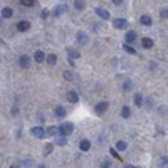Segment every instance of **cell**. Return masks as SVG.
<instances>
[{"label": "cell", "mask_w": 168, "mask_h": 168, "mask_svg": "<svg viewBox=\"0 0 168 168\" xmlns=\"http://www.w3.org/2000/svg\"><path fill=\"white\" fill-rule=\"evenodd\" d=\"M72 131H74L72 123H62L59 128H57V133H61V136H69Z\"/></svg>", "instance_id": "6da1fadb"}, {"label": "cell", "mask_w": 168, "mask_h": 168, "mask_svg": "<svg viewBox=\"0 0 168 168\" xmlns=\"http://www.w3.org/2000/svg\"><path fill=\"white\" fill-rule=\"evenodd\" d=\"M30 133H32L35 138H44V136H46V131H44V128H40V126H34V128L30 129Z\"/></svg>", "instance_id": "7a4b0ae2"}, {"label": "cell", "mask_w": 168, "mask_h": 168, "mask_svg": "<svg viewBox=\"0 0 168 168\" xmlns=\"http://www.w3.org/2000/svg\"><path fill=\"white\" fill-rule=\"evenodd\" d=\"M19 64L22 69H27V67H30V57L29 56H22L19 59Z\"/></svg>", "instance_id": "3957f363"}, {"label": "cell", "mask_w": 168, "mask_h": 168, "mask_svg": "<svg viewBox=\"0 0 168 168\" xmlns=\"http://www.w3.org/2000/svg\"><path fill=\"white\" fill-rule=\"evenodd\" d=\"M108 106H109V104L106 103V101H101V103H98V106H96V113H98V114H103V113L108 109Z\"/></svg>", "instance_id": "277c9868"}, {"label": "cell", "mask_w": 168, "mask_h": 168, "mask_svg": "<svg viewBox=\"0 0 168 168\" xmlns=\"http://www.w3.org/2000/svg\"><path fill=\"white\" fill-rule=\"evenodd\" d=\"M29 29H30V24L27 20H22V22L17 24V30H20V32H25V30H29Z\"/></svg>", "instance_id": "5b68a950"}, {"label": "cell", "mask_w": 168, "mask_h": 168, "mask_svg": "<svg viewBox=\"0 0 168 168\" xmlns=\"http://www.w3.org/2000/svg\"><path fill=\"white\" fill-rule=\"evenodd\" d=\"M96 14H98L99 17H101V19H109V12L106 9H103V7H98V9H96Z\"/></svg>", "instance_id": "8992f818"}, {"label": "cell", "mask_w": 168, "mask_h": 168, "mask_svg": "<svg viewBox=\"0 0 168 168\" xmlns=\"http://www.w3.org/2000/svg\"><path fill=\"white\" fill-rule=\"evenodd\" d=\"M113 24H114L116 29H124V27L128 25V22H126L124 19H116V20H113Z\"/></svg>", "instance_id": "52a82bcc"}, {"label": "cell", "mask_w": 168, "mask_h": 168, "mask_svg": "<svg viewBox=\"0 0 168 168\" xmlns=\"http://www.w3.org/2000/svg\"><path fill=\"white\" fill-rule=\"evenodd\" d=\"M67 99H69V103H78L79 101V96H78L76 91H69L67 93Z\"/></svg>", "instance_id": "ba28073f"}, {"label": "cell", "mask_w": 168, "mask_h": 168, "mask_svg": "<svg viewBox=\"0 0 168 168\" xmlns=\"http://www.w3.org/2000/svg\"><path fill=\"white\" fill-rule=\"evenodd\" d=\"M79 148L82 150V151H88V150L91 148V141H89V139H81Z\"/></svg>", "instance_id": "9c48e42d"}, {"label": "cell", "mask_w": 168, "mask_h": 168, "mask_svg": "<svg viewBox=\"0 0 168 168\" xmlns=\"http://www.w3.org/2000/svg\"><path fill=\"white\" fill-rule=\"evenodd\" d=\"M124 37H126V42H135V39H136V34H135L133 30H128Z\"/></svg>", "instance_id": "30bf717a"}, {"label": "cell", "mask_w": 168, "mask_h": 168, "mask_svg": "<svg viewBox=\"0 0 168 168\" xmlns=\"http://www.w3.org/2000/svg\"><path fill=\"white\" fill-rule=\"evenodd\" d=\"M139 24H143V25H151V17H150V15H141Z\"/></svg>", "instance_id": "8fae6325"}, {"label": "cell", "mask_w": 168, "mask_h": 168, "mask_svg": "<svg viewBox=\"0 0 168 168\" xmlns=\"http://www.w3.org/2000/svg\"><path fill=\"white\" fill-rule=\"evenodd\" d=\"M141 44H143V47H145V49H150V47H153V40L148 39V37H145V39L141 40Z\"/></svg>", "instance_id": "7c38bea8"}, {"label": "cell", "mask_w": 168, "mask_h": 168, "mask_svg": "<svg viewBox=\"0 0 168 168\" xmlns=\"http://www.w3.org/2000/svg\"><path fill=\"white\" fill-rule=\"evenodd\" d=\"M12 14H14V12H12L10 7H5V9L2 10V17H5V19H10V17H12Z\"/></svg>", "instance_id": "4fadbf2b"}, {"label": "cell", "mask_w": 168, "mask_h": 168, "mask_svg": "<svg viewBox=\"0 0 168 168\" xmlns=\"http://www.w3.org/2000/svg\"><path fill=\"white\" fill-rule=\"evenodd\" d=\"M56 116H57V118H64V116H66V109L62 108V106H57V108H56Z\"/></svg>", "instance_id": "5bb4252c"}, {"label": "cell", "mask_w": 168, "mask_h": 168, "mask_svg": "<svg viewBox=\"0 0 168 168\" xmlns=\"http://www.w3.org/2000/svg\"><path fill=\"white\" fill-rule=\"evenodd\" d=\"M34 61H35V62H42V61H44V52H42V50H37V52L34 54Z\"/></svg>", "instance_id": "9a60e30c"}, {"label": "cell", "mask_w": 168, "mask_h": 168, "mask_svg": "<svg viewBox=\"0 0 168 168\" xmlns=\"http://www.w3.org/2000/svg\"><path fill=\"white\" fill-rule=\"evenodd\" d=\"M74 7H76L78 10H84V7H86V2H84V0H76V2H74Z\"/></svg>", "instance_id": "2e32d148"}, {"label": "cell", "mask_w": 168, "mask_h": 168, "mask_svg": "<svg viewBox=\"0 0 168 168\" xmlns=\"http://www.w3.org/2000/svg\"><path fill=\"white\" fill-rule=\"evenodd\" d=\"M67 54H69V59L71 61H72V59H78V57L81 56L79 52H78V50H74V49H69V50H67Z\"/></svg>", "instance_id": "e0dca14e"}, {"label": "cell", "mask_w": 168, "mask_h": 168, "mask_svg": "<svg viewBox=\"0 0 168 168\" xmlns=\"http://www.w3.org/2000/svg\"><path fill=\"white\" fill-rule=\"evenodd\" d=\"M121 116H123V118H129V116H131V109H129L128 106H124V108L121 109Z\"/></svg>", "instance_id": "ac0fdd59"}, {"label": "cell", "mask_w": 168, "mask_h": 168, "mask_svg": "<svg viewBox=\"0 0 168 168\" xmlns=\"http://www.w3.org/2000/svg\"><path fill=\"white\" fill-rule=\"evenodd\" d=\"M57 135V128L56 126H50L47 131H46V136H56Z\"/></svg>", "instance_id": "d6986e66"}, {"label": "cell", "mask_w": 168, "mask_h": 168, "mask_svg": "<svg viewBox=\"0 0 168 168\" xmlns=\"http://www.w3.org/2000/svg\"><path fill=\"white\" fill-rule=\"evenodd\" d=\"M66 143H67L66 136H57V139H56V145H57V146H64Z\"/></svg>", "instance_id": "ffe728a7"}, {"label": "cell", "mask_w": 168, "mask_h": 168, "mask_svg": "<svg viewBox=\"0 0 168 168\" xmlns=\"http://www.w3.org/2000/svg\"><path fill=\"white\" fill-rule=\"evenodd\" d=\"M64 10H66V7H64V5H59V7H56V9H54V12H52V14H54L56 17H59Z\"/></svg>", "instance_id": "44dd1931"}, {"label": "cell", "mask_w": 168, "mask_h": 168, "mask_svg": "<svg viewBox=\"0 0 168 168\" xmlns=\"http://www.w3.org/2000/svg\"><path fill=\"white\" fill-rule=\"evenodd\" d=\"M126 146H128V145H126L124 141H118V143H116V151H123V150H126Z\"/></svg>", "instance_id": "7402d4cb"}, {"label": "cell", "mask_w": 168, "mask_h": 168, "mask_svg": "<svg viewBox=\"0 0 168 168\" xmlns=\"http://www.w3.org/2000/svg\"><path fill=\"white\" fill-rule=\"evenodd\" d=\"M135 104H136V106H143V96H141V94H136V96H135Z\"/></svg>", "instance_id": "603a6c76"}, {"label": "cell", "mask_w": 168, "mask_h": 168, "mask_svg": "<svg viewBox=\"0 0 168 168\" xmlns=\"http://www.w3.org/2000/svg\"><path fill=\"white\" fill-rule=\"evenodd\" d=\"M52 150H54V145H52V143H47V145H46V148H44V155L52 153Z\"/></svg>", "instance_id": "cb8c5ba5"}, {"label": "cell", "mask_w": 168, "mask_h": 168, "mask_svg": "<svg viewBox=\"0 0 168 168\" xmlns=\"http://www.w3.org/2000/svg\"><path fill=\"white\" fill-rule=\"evenodd\" d=\"M47 62H49L50 66H54V64L57 62V57H56L54 54H50V56H47Z\"/></svg>", "instance_id": "d4e9b609"}, {"label": "cell", "mask_w": 168, "mask_h": 168, "mask_svg": "<svg viewBox=\"0 0 168 168\" xmlns=\"http://www.w3.org/2000/svg\"><path fill=\"white\" fill-rule=\"evenodd\" d=\"M78 40H79L81 44H84V42H86V34H82V32H79V34H78Z\"/></svg>", "instance_id": "484cf974"}, {"label": "cell", "mask_w": 168, "mask_h": 168, "mask_svg": "<svg viewBox=\"0 0 168 168\" xmlns=\"http://www.w3.org/2000/svg\"><path fill=\"white\" fill-rule=\"evenodd\" d=\"M124 50H126V52H129V54H135V52H136V50L133 49L131 46H128V44H124Z\"/></svg>", "instance_id": "4316f807"}, {"label": "cell", "mask_w": 168, "mask_h": 168, "mask_svg": "<svg viewBox=\"0 0 168 168\" xmlns=\"http://www.w3.org/2000/svg\"><path fill=\"white\" fill-rule=\"evenodd\" d=\"M22 5H25V7H32V5H34V0H22Z\"/></svg>", "instance_id": "83f0119b"}, {"label": "cell", "mask_w": 168, "mask_h": 168, "mask_svg": "<svg viewBox=\"0 0 168 168\" xmlns=\"http://www.w3.org/2000/svg\"><path fill=\"white\" fill-rule=\"evenodd\" d=\"M101 168H111V161H109V160H104V161L101 163Z\"/></svg>", "instance_id": "f1b7e54d"}, {"label": "cell", "mask_w": 168, "mask_h": 168, "mask_svg": "<svg viewBox=\"0 0 168 168\" xmlns=\"http://www.w3.org/2000/svg\"><path fill=\"white\" fill-rule=\"evenodd\" d=\"M109 153H111V155H113V156H114V158L121 160V158H119V155H118V151H116V150H114V148H109Z\"/></svg>", "instance_id": "f546056e"}, {"label": "cell", "mask_w": 168, "mask_h": 168, "mask_svg": "<svg viewBox=\"0 0 168 168\" xmlns=\"http://www.w3.org/2000/svg\"><path fill=\"white\" fill-rule=\"evenodd\" d=\"M123 89H124V91H129V89H131V82H129V81H126V82L123 84Z\"/></svg>", "instance_id": "4dcf8cb0"}, {"label": "cell", "mask_w": 168, "mask_h": 168, "mask_svg": "<svg viewBox=\"0 0 168 168\" xmlns=\"http://www.w3.org/2000/svg\"><path fill=\"white\" fill-rule=\"evenodd\" d=\"M160 15H161L163 19H167V17H168V9H163L161 12H160Z\"/></svg>", "instance_id": "1f68e13d"}, {"label": "cell", "mask_w": 168, "mask_h": 168, "mask_svg": "<svg viewBox=\"0 0 168 168\" xmlns=\"http://www.w3.org/2000/svg\"><path fill=\"white\" fill-rule=\"evenodd\" d=\"M64 79H66V81H71V79H72V74L66 71V72H64Z\"/></svg>", "instance_id": "d6a6232c"}, {"label": "cell", "mask_w": 168, "mask_h": 168, "mask_svg": "<svg viewBox=\"0 0 168 168\" xmlns=\"http://www.w3.org/2000/svg\"><path fill=\"white\" fill-rule=\"evenodd\" d=\"M121 2H123V0H113V3H116V5H119Z\"/></svg>", "instance_id": "836d02e7"}, {"label": "cell", "mask_w": 168, "mask_h": 168, "mask_svg": "<svg viewBox=\"0 0 168 168\" xmlns=\"http://www.w3.org/2000/svg\"><path fill=\"white\" fill-rule=\"evenodd\" d=\"M124 168H135V167H124Z\"/></svg>", "instance_id": "e575fe53"}, {"label": "cell", "mask_w": 168, "mask_h": 168, "mask_svg": "<svg viewBox=\"0 0 168 168\" xmlns=\"http://www.w3.org/2000/svg\"><path fill=\"white\" fill-rule=\"evenodd\" d=\"M39 168H46V167H42V165H40V167H39Z\"/></svg>", "instance_id": "d590c367"}, {"label": "cell", "mask_w": 168, "mask_h": 168, "mask_svg": "<svg viewBox=\"0 0 168 168\" xmlns=\"http://www.w3.org/2000/svg\"><path fill=\"white\" fill-rule=\"evenodd\" d=\"M10 168H15V167H10Z\"/></svg>", "instance_id": "8d00e7d4"}]
</instances>
